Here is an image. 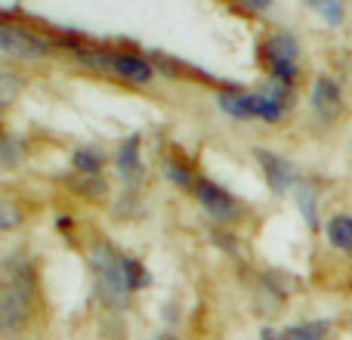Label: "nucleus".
<instances>
[{"mask_svg":"<svg viewBox=\"0 0 352 340\" xmlns=\"http://www.w3.org/2000/svg\"><path fill=\"white\" fill-rule=\"evenodd\" d=\"M72 164L84 176H96L99 170H102V164H105V155L96 152V149H78V152L72 155Z\"/></svg>","mask_w":352,"mask_h":340,"instance_id":"ddd939ff","label":"nucleus"},{"mask_svg":"<svg viewBox=\"0 0 352 340\" xmlns=\"http://www.w3.org/2000/svg\"><path fill=\"white\" fill-rule=\"evenodd\" d=\"M12 164H16V142L3 140V167H12Z\"/></svg>","mask_w":352,"mask_h":340,"instance_id":"6ab92c4d","label":"nucleus"},{"mask_svg":"<svg viewBox=\"0 0 352 340\" xmlns=\"http://www.w3.org/2000/svg\"><path fill=\"white\" fill-rule=\"evenodd\" d=\"M0 50L10 59H41L47 53V43L37 41L34 34L22 28H12V25H0Z\"/></svg>","mask_w":352,"mask_h":340,"instance_id":"20e7f679","label":"nucleus"},{"mask_svg":"<svg viewBox=\"0 0 352 340\" xmlns=\"http://www.w3.org/2000/svg\"><path fill=\"white\" fill-rule=\"evenodd\" d=\"M328 334H331V322H328V319H312V322L285 328L281 340H324Z\"/></svg>","mask_w":352,"mask_h":340,"instance_id":"f8f14e48","label":"nucleus"},{"mask_svg":"<svg viewBox=\"0 0 352 340\" xmlns=\"http://www.w3.org/2000/svg\"><path fill=\"white\" fill-rule=\"evenodd\" d=\"M102 62L118 74V78L130 81V84H148L155 74L152 62L140 59L133 53H102Z\"/></svg>","mask_w":352,"mask_h":340,"instance_id":"0eeeda50","label":"nucleus"},{"mask_svg":"<svg viewBox=\"0 0 352 340\" xmlns=\"http://www.w3.org/2000/svg\"><path fill=\"white\" fill-rule=\"evenodd\" d=\"M12 220H16V217H12L10 204H3V229H10V226H12Z\"/></svg>","mask_w":352,"mask_h":340,"instance_id":"aec40b11","label":"nucleus"},{"mask_svg":"<svg viewBox=\"0 0 352 340\" xmlns=\"http://www.w3.org/2000/svg\"><path fill=\"white\" fill-rule=\"evenodd\" d=\"M256 161H260L263 173H266V182L272 192H287L291 186H300L297 182V170H294L291 161H285L281 155L266 152V149H256Z\"/></svg>","mask_w":352,"mask_h":340,"instance_id":"423d86ee","label":"nucleus"},{"mask_svg":"<svg viewBox=\"0 0 352 340\" xmlns=\"http://www.w3.org/2000/svg\"><path fill=\"white\" fill-rule=\"evenodd\" d=\"M124 273H127V291H140V288H146L148 281V273L142 269L140 260H133V257L124 254Z\"/></svg>","mask_w":352,"mask_h":340,"instance_id":"4468645a","label":"nucleus"},{"mask_svg":"<svg viewBox=\"0 0 352 340\" xmlns=\"http://www.w3.org/2000/svg\"><path fill=\"white\" fill-rule=\"evenodd\" d=\"M309 6L316 12H322L331 25H340L343 22V12H346V6H343L340 0H324V3H309Z\"/></svg>","mask_w":352,"mask_h":340,"instance_id":"f3484780","label":"nucleus"},{"mask_svg":"<svg viewBox=\"0 0 352 340\" xmlns=\"http://www.w3.org/2000/svg\"><path fill=\"white\" fill-rule=\"evenodd\" d=\"M0 78H3V105H6L12 99V93H16V78H12L10 72H3Z\"/></svg>","mask_w":352,"mask_h":340,"instance_id":"a211bd4d","label":"nucleus"},{"mask_svg":"<svg viewBox=\"0 0 352 340\" xmlns=\"http://www.w3.org/2000/svg\"><path fill=\"white\" fill-rule=\"evenodd\" d=\"M155 340H173L170 334H161V337H155Z\"/></svg>","mask_w":352,"mask_h":340,"instance_id":"4be33fe9","label":"nucleus"},{"mask_svg":"<svg viewBox=\"0 0 352 340\" xmlns=\"http://www.w3.org/2000/svg\"><path fill=\"white\" fill-rule=\"evenodd\" d=\"M93 273H96V288L111 306H121L127 297V273H124V254H118L111 244H96L93 251Z\"/></svg>","mask_w":352,"mask_h":340,"instance_id":"f03ea898","label":"nucleus"},{"mask_svg":"<svg viewBox=\"0 0 352 340\" xmlns=\"http://www.w3.org/2000/svg\"><path fill=\"white\" fill-rule=\"evenodd\" d=\"M219 109L238 121H250V118H260V99H256V93L226 90L219 93Z\"/></svg>","mask_w":352,"mask_h":340,"instance_id":"1a4fd4ad","label":"nucleus"},{"mask_svg":"<svg viewBox=\"0 0 352 340\" xmlns=\"http://www.w3.org/2000/svg\"><path fill=\"white\" fill-rule=\"evenodd\" d=\"M324 235H328V242L334 244L337 251L352 254V217L349 213H337V217H331L328 226H324Z\"/></svg>","mask_w":352,"mask_h":340,"instance_id":"9b49d317","label":"nucleus"},{"mask_svg":"<svg viewBox=\"0 0 352 340\" xmlns=\"http://www.w3.org/2000/svg\"><path fill=\"white\" fill-rule=\"evenodd\" d=\"M164 170H167V176H170V182H176V186H182V189H188V186H198L195 182V173L188 170L182 161H176V158H170L164 164Z\"/></svg>","mask_w":352,"mask_h":340,"instance_id":"dca6fc26","label":"nucleus"},{"mask_svg":"<svg viewBox=\"0 0 352 340\" xmlns=\"http://www.w3.org/2000/svg\"><path fill=\"white\" fill-rule=\"evenodd\" d=\"M297 204H300V211H303L306 223L316 229V226H318V220H316V189L306 186V182H300V186H297Z\"/></svg>","mask_w":352,"mask_h":340,"instance_id":"2eb2a0df","label":"nucleus"},{"mask_svg":"<svg viewBox=\"0 0 352 340\" xmlns=\"http://www.w3.org/2000/svg\"><path fill=\"white\" fill-rule=\"evenodd\" d=\"M31 300H34V281H31V269L25 260L6 263V285L3 297H0V319H3L6 331H19L28 322Z\"/></svg>","mask_w":352,"mask_h":340,"instance_id":"f257e3e1","label":"nucleus"},{"mask_svg":"<svg viewBox=\"0 0 352 340\" xmlns=\"http://www.w3.org/2000/svg\"><path fill=\"white\" fill-rule=\"evenodd\" d=\"M312 109H316V115L322 118V121H334L343 111L340 87L331 78H318L316 84H312Z\"/></svg>","mask_w":352,"mask_h":340,"instance_id":"6e6552de","label":"nucleus"},{"mask_svg":"<svg viewBox=\"0 0 352 340\" xmlns=\"http://www.w3.org/2000/svg\"><path fill=\"white\" fill-rule=\"evenodd\" d=\"M297 62H300V47L291 34H272L266 41V65L278 84L291 87L297 81Z\"/></svg>","mask_w":352,"mask_h":340,"instance_id":"7ed1b4c3","label":"nucleus"},{"mask_svg":"<svg viewBox=\"0 0 352 340\" xmlns=\"http://www.w3.org/2000/svg\"><path fill=\"white\" fill-rule=\"evenodd\" d=\"M68 226H72V220H68V217H59V229L68 232Z\"/></svg>","mask_w":352,"mask_h":340,"instance_id":"412c9836","label":"nucleus"},{"mask_svg":"<svg viewBox=\"0 0 352 340\" xmlns=\"http://www.w3.org/2000/svg\"><path fill=\"white\" fill-rule=\"evenodd\" d=\"M118 167H121L124 180L136 182L142 173V164H140V136H127V140L121 142V149H118Z\"/></svg>","mask_w":352,"mask_h":340,"instance_id":"9d476101","label":"nucleus"},{"mask_svg":"<svg viewBox=\"0 0 352 340\" xmlns=\"http://www.w3.org/2000/svg\"><path fill=\"white\" fill-rule=\"evenodd\" d=\"M195 192H198V204L204 207V211L210 213L213 220H219V223H229V220H235V213H238V201L232 198V195L226 192V189H219L217 182H210V180H198Z\"/></svg>","mask_w":352,"mask_h":340,"instance_id":"39448f33","label":"nucleus"}]
</instances>
